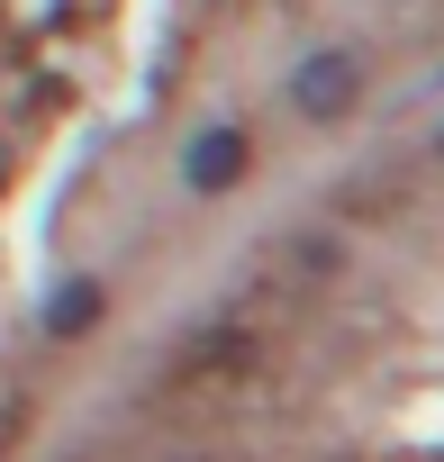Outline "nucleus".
Segmentation results:
<instances>
[{"mask_svg":"<svg viewBox=\"0 0 444 462\" xmlns=\"http://www.w3.org/2000/svg\"><path fill=\"white\" fill-rule=\"evenodd\" d=\"M245 172V136L236 127H208L199 145H190V190H227Z\"/></svg>","mask_w":444,"mask_h":462,"instance_id":"obj_1","label":"nucleus"},{"mask_svg":"<svg viewBox=\"0 0 444 462\" xmlns=\"http://www.w3.org/2000/svg\"><path fill=\"white\" fill-rule=\"evenodd\" d=\"M354 91H363L354 64H309V73H300V109H309V118H345Z\"/></svg>","mask_w":444,"mask_h":462,"instance_id":"obj_2","label":"nucleus"}]
</instances>
